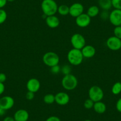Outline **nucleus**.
<instances>
[{"label": "nucleus", "mask_w": 121, "mask_h": 121, "mask_svg": "<svg viewBox=\"0 0 121 121\" xmlns=\"http://www.w3.org/2000/svg\"><path fill=\"white\" fill-rule=\"evenodd\" d=\"M58 5L55 0H43L41 9L46 17L55 15L58 11Z\"/></svg>", "instance_id": "f257e3e1"}, {"label": "nucleus", "mask_w": 121, "mask_h": 121, "mask_svg": "<svg viewBox=\"0 0 121 121\" xmlns=\"http://www.w3.org/2000/svg\"><path fill=\"white\" fill-rule=\"evenodd\" d=\"M83 59L84 57L81 51L77 49H71L67 54V59L69 63L72 65H80L82 63Z\"/></svg>", "instance_id": "f03ea898"}, {"label": "nucleus", "mask_w": 121, "mask_h": 121, "mask_svg": "<svg viewBox=\"0 0 121 121\" xmlns=\"http://www.w3.org/2000/svg\"><path fill=\"white\" fill-rule=\"evenodd\" d=\"M62 86L64 89L68 91L74 90L78 85V80L76 77L72 74L65 75L62 78Z\"/></svg>", "instance_id": "7ed1b4c3"}, {"label": "nucleus", "mask_w": 121, "mask_h": 121, "mask_svg": "<svg viewBox=\"0 0 121 121\" xmlns=\"http://www.w3.org/2000/svg\"><path fill=\"white\" fill-rule=\"evenodd\" d=\"M43 62L46 66L51 68L53 66L59 64V56L55 52L49 51L43 55Z\"/></svg>", "instance_id": "20e7f679"}, {"label": "nucleus", "mask_w": 121, "mask_h": 121, "mask_svg": "<svg viewBox=\"0 0 121 121\" xmlns=\"http://www.w3.org/2000/svg\"><path fill=\"white\" fill-rule=\"evenodd\" d=\"M88 97L94 102L102 101L104 97V92L101 87L97 86H93L88 90Z\"/></svg>", "instance_id": "39448f33"}, {"label": "nucleus", "mask_w": 121, "mask_h": 121, "mask_svg": "<svg viewBox=\"0 0 121 121\" xmlns=\"http://www.w3.org/2000/svg\"><path fill=\"white\" fill-rule=\"evenodd\" d=\"M71 43L73 48L81 50L86 45V39L81 34L75 33L71 38Z\"/></svg>", "instance_id": "423d86ee"}, {"label": "nucleus", "mask_w": 121, "mask_h": 121, "mask_svg": "<svg viewBox=\"0 0 121 121\" xmlns=\"http://www.w3.org/2000/svg\"><path fill=\"white\" fill-rule=\"evenodd\" d=\"M106 46L112 51H118L121 49V39L115 36L109 37L106 40Z\"/></svg>", "instance_id": "0eeeda50"}, {"label": "nucleus", "mask_w": 121, "mask_h": 121, "mask_svg": "<svg viewBox=\"0 0 121 121\" xmlns=\"http://www.w3.org/2000/svg\"><path fill=\"white\" fill-rule=\"evenodd\" d=\"M109 20L115 27L121 26V10L114 9L109 14Z\"/></svg>", "instance_id": "6e6552de"}, {"label": "nucleus", "mask_w": 121, "mask_h": 121, "mask_svg": "<svg viewBox=\"0 0 121 121\" xmlns=\"http://www.w3.org/2000/svg\"><path fill=\"white\" fill-rule=\"evenodd\" d=\"M84 8L82 4L79 3H74L69 7V14L71 17L76 18L81 14L84 13Z\"/></svg>", "instance_id": "1a4fd4ad"}, {"label": "nucleus", "mask_w": 121, "mask_h": 121, "mask_svg": "<svg viewBox=\"0 0 121 121\" xmlns=\"http://www.w3.org/2000/svg\"><path fill=\"white\" fill-rule=\"evenodd\" d=\"M55 102L60 106H65L68 104L70 101V97L65 92L60 91L55 95Z\"/></svg>", "instance_id": "9d476101"}, {"label": "nucleus", "mask_w": 121, "mask_h": 121, "mask_svg": "<svg viewBox=\"0 0 121 121\" xmlns=\"http://www.w3.org/2000/svg\"><path fill=\"white\" fill-rule=\"evenodd\" d=\"M75 23L80 27H86L90 24L91 17H89L87 13H82L75 18Z\"/></svg>", "instance_id": "9b49d317"}, {"label": "nucleus", "mask_w": 121, "mask_h": 121, "mask_svg": "<svg viewBox=\"0 0 121 121\" xmlns=\"http://www.w3.org/2000/svg\"><path fill=\"white\" fill-rule=\"evenodd\" d=\"M14 105V100L10 96H5L0 99V107L5 110L11 109Z\"/></svg>", "instance_id": "f8f14e48"}, {"label": "nucleus", "mask_w": 121, "mask_h": 121, "mask_svg": "<svg viewBox=\"0 0 121 121\" xmlns=\"http://www.w3.org/2000/svg\"><path fill=\"white\" fill-rule=\"evenodd\" d=\"M27 89L29 91H31L34 93L38 92L40 88V82L37 78H32L29 79L26 84Z\"/></svg>", "instance_id": "ddd939ff"}, {"label": "nucleus", "mask_w": 121, "mask_h": 121, "mask_svg": "<svg viewBox=\"0 0 121 121\" xmlns=\"http://www.w3.org/2000/svg\"><path fill=\"white\" fill-rule=\"evenodd\" d=\"M83 57L85 58H91L96 54V49L92 45H85L81 49Z\"/></svg>", "instance_id": "4468645a"}, {"label": "nucleus", "mask_w": 121, "mask_h": 121, "mask_svg": "<svg viewBox=\"0 0 121 121\" xmlns=\"http://www.w3.org/2000/svg\"><path fill=\"white\" fill-rule=\"evenodd\" d=\"M45 22L46 25L51 29H55L58 27L60 24V20L55 15L46 17L45 18Z\"/></svg>", "instance_id": "2eb2a0df"}, {"label": "nucleus", "mask_w": 121, "mask_h": 121, "mask_svg": "<svg viewBox=\"0 0 121 121\" xmlns=\"http://www.w3.org/2000/svg\"><path fill=\"white\" fill-rule=\"evenodd\" d=\"M15 121H27L29 118V112L25 109H19L14 115Z\"/></svg>", "instance_id": "dca6fc26"}, {"label": "nucleus", "mask_w": 121, "mask_h": 121, "mask_svg": "<svg viewBox=\"0 0 121 121\" xmlns=\"http://www.w3.org/2000/svg\"><path fill=\"white\" fill-rule=\"evenodd\" d=\"M93 109L97 113L103 114L106 110V106L105 103L102 102V101H100V102H95L93 106Z\"/></svg>", "instance_id": "f3484780"}, {"label": "nucleus", "mask_w": 121, "mask_h": 121, "mask_svg": "<svg viewBox=\"0 0 121 121\" xmlns=\"http://www.w3.org/2000/svg\"><path fill=\"white\" fill-rule=\"evenodd\" d=\"M99 7L103 10L109 11L112 7V0H98Z\"/></svg>", "instance_id": "a211bd4d"}, {"label": "nucleus", "mask_w": 121, "mask_h": 121, "mask_svg": "<svg viewBox=\"0 0 121 121\" xmlns=\"http://www.w3.org/2000/svg\"><path fill=\"white\" fill-rule=\"evenodd\" d=\"M99 13L100 9L98 6H97V5H91L87 9L86 13L87 14V15L89 17H90L91 18H93V17H95L98 16Z\"/></svg>", "instance_id": "6ab92c4d"}, {"label": "nucleus", "mask_w": 121, "mask_h": 121, "mask_svg": "<svg viewBox=\"0 0 121 121\" xmlns=\"http://www.w3.org/2000/svg\"><path fill=\"white\" fill-rule=\"evenodd\" d=\"M57 12L60 15V16H67L69 14V7L68 5H65V4H62L59 6H58V11Z\"/></svg>", "instance_id": "aec40b11"}, {"label": "nucleus", "mask_w": 121, "mask_h": 121, "mask_svg": "<svg viewBox=\"0 0 121 121\" xmlns=\"http://www.w3.org/2000/svg\"><path fill=\"white\" fill-rule=\"evenodd\" d=\"M111 91L113 95H118L121 93V82H116L112 87Z\"/></svg>", "instance_id": "412c9836"}, {"label": "nucleus", "mask_w": 121, "mask_h": 121, "mask_svg": "<svg viewBox=\"0 0 121 121\" xmlns=\"http://www.w3.org/2000/svg\"><path fill=\"white\" fill-rule=\"evenodd\" d=\"M44 103L47 104H52L55 102V95L52 94H47L43 97Z\"/></svg>", "instance_id": "4be33fe9"}, {"label": "nucleus", "mask_w": 121, "mask_h": 121, "mask_svg": "<svg viewBox=\"0 0 121 121\" xmlns=\"http://www.w3.org/2000/svg\"><path fill=\"white\" fill-rule=\"evenodd\" d=\"M7 18V13L3 9H0V24H2L6 21Z\"/></svg>", "instance_id": "5701e85b"}, {"label": "nucleus", "mask_w": 121, "mask_h": 121, "mask_svg": "<svg viewBox=\"0 0 121 121\" xmlns=\"http://www.w3.org/2000/svg\"><path fill=\"white\" fill-rule=\"evenodd\" d=\"M60 71L64 75H68L71 74V68L69 65H64L60 68Z\"/></svg>", "instance_id": "b1692460"}, {"label": "nucleus", "mask_w": 121, "mask_h": 121, "mask_svg": "<svg viewBox=\"0 0 121 121\" xmlns=\"http://www.w3.org/2000/svg\"><path fill=\"white\" fill-rule=\"evenodd\" d=\"M94 104H95V102L92 100H91L90 99H88L85 100L84 103V106L86 109H91L93 108Z\"/></svg>", "instance_id": "393cba45"}, {"label": "nucleus", "mask_w": 121, "mask_h": 121, "mask_svg": "<svg viewBox=\"0 0 121 121\" xmlns=\"http://www.w3.org/2000/svg\"><path fill=\"white\" fill-rule=\"evenodd\" d=\"M113 33L115 37L121 39V26H116L114 28Z\"/></svg>", "instance_id": "a878e982"}, {"label": "nucleus", "mask_w": 121, "mask_h": 121, "mask_svg": "<svg viewBox=\"0 0 121 121\" xmlns=\"http://www.w3.org/2000/svg\"><path fill=\"white\" fill-rule=\"evenodd\" d=\"M112 4L114 9L121 10V0H112Z\"/></svg>", "instance_id": "bb28decb"}, {"label": "nucleus", "mask_w": 121, "mask_h": 121, "mask_svg": "<svg viewBox=\"0 0 121 121\" xmlns=\"http://www.w3.org/2000/svg\"><path fill=\"white\" fill-rule=\"evenodd\" d=\"M60 67L59 64L51 67V72L53 74H57L60 72Z\"/></svg>", "instance_id": "cd10ccee"}, {"label": "nucleus", "mask_w": 121, "mask_h": 121, "mask_svg": "<svg viewBox=\"0 0 121 121\" xmlns=\"http://www.w3.org/2000/svg\"><path fill=\"white\" fill-rule=\"evenodd\" d=\"M109 13L108 11H105V10H103L102 13H100V18H102L103 20H106L109 19Z\"/></svg>", "instance_id": "c85d7f7f"}, {"label": "nucleus", "mask_w": 121, "mask_h": 121, "mask_svg": "<svg viewBox=\"0 0 121 121\" xmlns=\"http://www.w3.org/2000/svg\"><path fill=\"white\" fill-rule=\"evenodd\" d=\"M35 97V93L31 91H28L27 93L26 94V98L28 100H32Z\"/></svg>", "instance_id": "c756f323"}, {"label": "nucleus", "mask_w": 121, "mask_h": 121, "mask_svg": "<svg viewBox=\"0 0 121 121\" xmlns=\"http://www.w3.org/2000/svg\"><path fill=\"white\" fill-rule=\"evenodd\" d=\"M45 121H61L60 119L56 116H51L48 117Z\"/></svg>", "instance_id": "7c9ffc66"}, {"label": "nucleus", "mask_w": 121, "mask_h": 121, "mask_svg": "<svg viewBox=\"0 0 121 121\" xmlns=\"http://www.w3.org/2000/svg\"><path fill=\"white\" fill-rule=\"evenodd\" d=\"M116 109L119 112L121 113V97L117 100L116 103Z\"/></svg>", "instance_id": "2f4dec72"}, {"label": "nucleus", "mask_w": 121, "mask_h": 121, "mask_svg": "<svg viewBox=\"0 0 121 121\" xmlns=\"http://www.w3.org/2000/svg\"><path fill=\"white\" fill-rule=\"evenodd\" d=\"M7 80V76L4 73H0V82L4 83Z\"/></svg>", "instance_id": "473e14b6"}, {"label": "nucleus", "mask_w": 121, "mask_h": 121, "mask_svg": "<svg viewBox=\"0 0 121 121\" xmlns=\"http://www.w3.org/2000/svg\"><path fill=\"white\" fill-rule=\"evenodd\" d=\"M4 91H5V86H4V83L0 82V96L3 95Z\"/></svg>", "instance_id": "72a5a7b5"}, {"label": "nucleus", "mask_w": 121, "mask_h": 121, "mask_svg": "<svg viewBox=\"0 0 121 121\" xmlns=\"http://www.w3.org/2000/svg\"><path fill=\"white\" fill-rule=\"evenodd\" d=\"M7 3V0H0V9L4 8L6 5Z\"/></svg>", "instance_id": "f704fd0d"}, {"label": "nucleus", "mask_w": 121, "mask_h": 121, "mask_svg": "<svg viewBox=\"0 0 121 121\" xmlns=\"http://www.w3.org/2000/svg\"><path fill=\"white\" fill-rule=\"evenodd\" d=\"M3 121H15L14 117H11V116H7L4 119Z\"/></svg>", "instance_id": "c9c22d12"}, {"label": "nucleus", "mask_w": 121, "mask_h": 121, "mask_svg": "<svg viewBox=\"0 0 121 121\" xmlns=\"http://www.w3.org/2000/svg\"><path fill=\"white\" fill-rule=\"evenodd\" d=\"M5 111H6V110H5L4 109H3V108H1L0 107V116H3V115H5Z\"/></svg>", "instance_id": "e433bc0d"}, {"label": "nucleus", "mask_w": 121, "mask_h": 121, "mask_svg": "<svg viewBox=\"0 0 121 121\" xmlns=\"http://www.w3.org/2000/svg\"><path fill=\"white\" fill-rule=\"evenodd\" d=\"M7 2H10V3H12V2L14 1L15 0H7Z\"/></svg>", "instance_id": "4c0bfd02"}, {"label": "nucleus", "mask_w": 121, "mask_h": 121, "mask_svg": "<svg viewBox=\"0 0 121 121\" xmlns=\"http://www.w3.org/2000/svg\"><path fill=\"white\" fill-rule=\"evenodd\" d=\"M91 121V120H89V119H87V120H85V121Z\"/></svg>", "instance_id": "58836bf2"}]
</instances>
